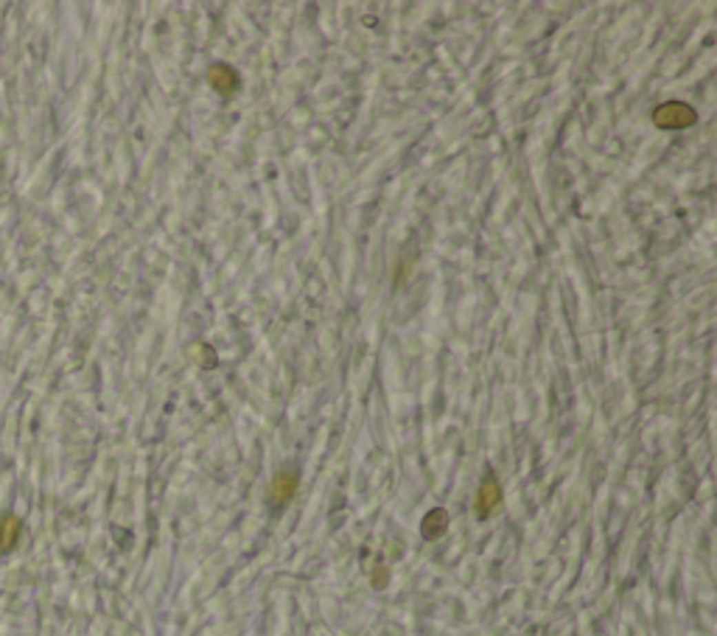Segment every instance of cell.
<instances>
[{
  "label": "cell",
  "mask_w": 717,
  "mask_h": 636,
  "mask_svg": "<svg viewBox=\"0 0 717 636\" xmlns=\"http://www.w3.org/2000/svg\"><path fill=\"white\" fill-rule=\"evenodd\" d=\"M653 121H656V126H661V130H687V126H692L698 121V115L684 101H667L656 110Z\"/></svg>",
  "instance_id": "6da1fadb"
},
{
  "label": "cell",
  "mask_w": 717,
  "mask_h": 636,
  "mask_svg": "<svg viewBox=\"0 0 717 636\" xmlns=\"http://www.w3.org/2000/svg\"><path fill=\"white\" fill-rule=\"evenodd\" d=\"M0 533H3V538H0V549H9V546L17 541L20 522H17V519H12V516H6L3 522H0Z\"/></svg>",
  "instance_id": "5b68a950"
},
{
  "label": "cell",
  "mask_w": 717,
  "mask_h": 636,
  "mask_svg": "<svg viewBox=\"0 0 717 636\" xmlns=\"http://www.w3.org/2000/svg\"><path fill=\"white\" fill-rule=\"evenodd\" d=\"M289 482V477L283 474V477H278V482H275V496L278 499H286V496H291L294 493V482L291 485H286Z\"/></svg>",
  "instance_id": "8992f818"
},
{
  "label": "cell",
  "mask_w": 717,
  "mask_h": 636,
  "mask_svg": "<svg viewBox=\"0 0 717 636\" xmlns=\"http://www.w3.org/2000/svg\"><path fill=\"white\" fill-rule=\"evenodd\" d=\"M443 530H446V513L443 511H435L424 519V535L426 538H437Z\"/></svg>",
  "instance_id": "277c9868"
},
{
  "label": "cell",
  "mask_w": 717,
  "mask_h": 636,
  "mask_svg": "<svg viewBox=\"0 0 717 636\" xmlns=\"http://www.w3.org/2000/svg\"><path fill=\"white\" fill-rule=\"evenodd\" d=\"M496 504H499V485H496L493 477H488L485 485H482V493H479V513L488 516Z\"/></svg>",
  "instance_id": "3957f363"
},
{
  "label": "cell",
  "mask_w": 717,
  "mask_h": 636,
  "mask_svg": "<svg viewBox=\"0 0 717 636\" xmlns=\"http://www.w3.org/2000/svg\"><path fill=\"white\" fill-rule=\"evenodd\" d=\"M210 84H214V88H216L222 96H230V93H236V88H238V76H236L233 68L216 65L214 70H210Z\"/></svg>",
  "instance_id": "7a4b0ae2"
}]
</instances>
